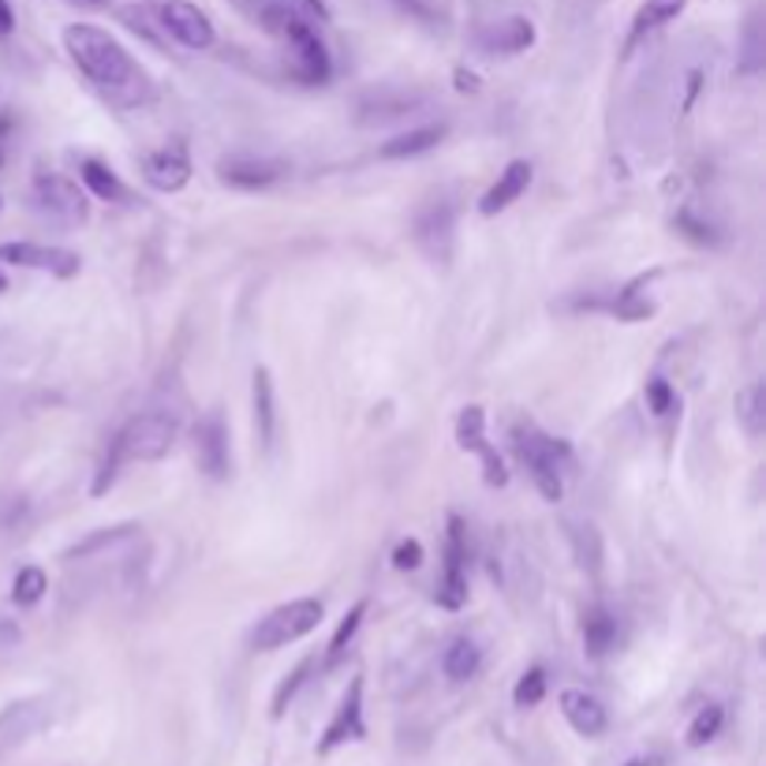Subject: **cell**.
<instances>
[{"label": "cell", "mask_w": 766, "mask_h": 766, "mask_svg": "<svg viewBox=\"0 0 766 766\" xmlns=\"http://www.w3.org/2000/svg\"><path fill=\"white\" fill-rule=\"evenodd\" d=\"M64 46H68L71 60H75V68L83 71L98 90H105L109 98L124 101V105L139 101L135 94H142V71L109 30L75 23L64 30Z\"/></svg>", "instance_id": "6da1fadb"}, {"label": "cell", "mask_w": 766, "mask_h": 766, "mask_svg": "<svg viewBox=\"0 0 766 766\" xmlns=\"http://www.w3.org/2000/svg\"><path fill=\"white\" fill-rule=\"evenodd\" d=\"M180 437V419L172 412H139L131 415L124 426H120L117 434H112V442L105 448V456H101V467H98V478L94 486H90V494L101 497L109 494V486L117 483L120 467L124 464H150V460H161L172 453V445H177Z\"/></svg>", "instance_id": "7a4b0ae2"}, {"label": "cell", "mask_w": 766, "mask_h": 766, "mask_svg": "<svg viewBox=\"0 0 766 766\" xmlns=\"http://www.w3.org/2000/svg\"><path fill=\"white\" fill-rule=\"evenodd\" d=\"M259 19L270 34L289 42V49L295 53V75H300L303 83H325V79H330V53H325L319 30L311 23L314 16H306L303 8H295V4H284V0H270V4H262Z\"/></svg>", "instance_id": "3957f363"}, {"label": "cell", "mask_w": 766, "mask_h": 766, "mask_svg": "<svg viewBox=\"0 0 766 766\" xmlns=\"http://www.w3.org/2000/svg\"><path fill=\"white\" fill-rule=\"evenodd\" d=\"M513 448H516L520 464H524L531 478H535L538 494H543L546 502H561V494H565L568 448L554 442V437H546L543 431H535L531 423L513 426Z\"/></svg>", "instance_id": "277c9868"}, {"label": "cell", "mask_w": 766, "mask_h": 766, "mask_svg": "<svg viewBox=\"0 0 766 766\" xmlns=\"http://www.w3.org/2000/svg\"><path fill=\"white\" fill-rule=\"evenodd\" d=\"M322 617H325V606L319 598L284 602V606L270 609L259 625H254L251 647L254 651H281V647H289V643H295V639L311 636V632L322 625Z\"/></svg>", "instance_id": "5b68a950"}, {"label": "cell", "mask_w": 766, "mask_h": 766, "mask_svg": "<svg viewBox=\"0 0 766 766\" xmlns=\"http://www.w3.org/2000/svg\"><path fill=\"white\" fill-rule=\"evenodd\" d=\"M467 527L460 516H448V538H445V576L437 584L434 602L442 609H460L467 602Z\"/></svg>", "instance_id": "8992f818"}, {"label": "cell", "mask_w": 766, "mask_h": 766, "mask_svg": "<svg viewBox=\"0 0 766 766\" xmlns=\"http://www.w3.org/2000/svg\"><path fill=\"white\" fill-rule=\"evenodd\" d=\"M195 460L202 475L213 483H224L232 475V448H229V426L221 412H206L195 426Z\"/></svg>", "instance_id": "52a82bcc"}, {"label": "cell", "mask_w": 766, "mask_h": 766, "mask_svg": "<svg viewBox=\"0 0 766 766\" xmlns=\"http://www.w3.org/2000/svg\"><path fill=\"white\" fill-rule=\"evenodd\" d=\"M49 718H53V707H49V699L42 696L19 699L12 707L0 710V755L23 748L30 737H38V733L46 729Z\"/></svg>", "instance_id": "ba28073f"}, {"label": "cell", "mask_w": 766, "mask_h": 766, "mask_svg": "<svg viewBox=\"0 0 766 766\" xmlns=\"http://www.w3.org/2000/svg\"><path fill=\"white\" fill-rule=\"evenodd\" d=\"M34 202H38V210H42L49 221H60L64 229H75V224H83L87 213H90L83 191H79L75 183L64 180V177H38V183H34Z\"/></svg>", "instance_id": "9c48e42d"}, {"label": "cell", "mask_w": 766, "mask_h": 766, "mask_svg": "<svg viewBox=\"0 0 766 766\" xmlns=\"http://www.w3.org/2000/svg\"><path fill=\"white\" fill-rule=\"evenodd\" d=\"M158 16H161V30L177 38L183 49H210L213 38H218L210 16L199 4H191V0H165Z\"/></svg>", "instance_id": "30bf717a"}, {"label": "cell", "mask_w": 766, "mask_h": 766, "mask_svg": "<svg viewBox=\"0 0 766 766\" xmlns=\"http://www.w3.org/2000/svg\"><path fill=\"white\" fill-rule=\"evenodd\" d=\"M366 737V722H363V677H352L349 692H344L341 707L325 725L322 740H319V755H330L344 744H355Z\"/></svg>", "instance_id": "8fae6325"}, {"label": "cell", "mask_w": 766, "mask_h": 766, "mask_svg": "<svg viewBox=\"0 0 766 766\" xmlns=\"http://www.w3.org/2000/svg\"><path fill=\"white\" fill-rule=\"evenodd\" d=\"M456 442L464 453H478L483 456V472H486V486H505L508 472L502 464V456L494 453V445L486 442V415L478 404H467L456 419Z\"/></svg>", "instance_id": "7c38bea8"}, {"label": "cell", "mask_w": 766, "mask_h": 766, "mask_svg": "<svg viewBox=\"0 0 766 766\" xmlns=\"http://www.w3.org/2000/svg\"><path fill=\"white\" fill-rule=\"evenodd\" d=\"M0 262L27 265V270H46L53 278H75L83 259L60 248H42V243H4L0 248Z\"/></svg>", "instance_id": "4fadbf2b"}, {"label": "cell", "mask_w": 766, "mask_h": 766, "mask_svg": "<svg viewBox=\"0 0 766 766\" xmlns=\"http://www.w3.org/2000/svg\"><path fill=\"white\" fill-rule=\"evenodd\" d=\"M453 232H456V213L448 202H431L415 218V240L434 262H448V254H453Z\"/></svg>", "instance_id": "5bb4252c"}, {"label": "cell", "mask_w": 766, "mask_h": 766, "mask_svg": "<svg viewBox=\"0 0 766 766\" xmlns=\"http://www.w3.org/2000/svg\"><path fill=\"white\" fill-rule=\"evenodd\" d=\"M218 177L229 183V188L262 191V188H273L278 180L289 177V169H284L281 161H270V158H224L218 165Z\"/></svg>", "instance_id": "9a60e30c"}, {"label": "cell", "mask_w": 766, "mask_h": 766, "mask_svg": "<svg viewBox=\"0 0 766 766\" xmlns=\"http://www.w3.org/2000/svg\"><path fill=\"white\" fill-rule=\"evenodd\" d=\"M142 177H147L150 188H158V191L188 188V180H191L188 150H183V147H165L158 153H147V158H142Z\"/></svg>", "instance_id": "2e32d148"}, {"label": "cell", "mask_w": 766, "mask_h": 766, "mask_svg": "<svg viewBox=\"0 0 766 766\" xmlns=\"http://www.w3.org/2000/svg\"><path fill=\"white\" fill-rule=\"evenodd\" d=\"M561 714H565V722L579 733V737H602L606 725H609L606 707H602V703L584 688L561 692Z\"/></svg>", "instance_id": "e0dca14e"}, {"label": "cell", "mask_w": 766, "mask_h": 766, "mask_svg": "<svg viewBox=\"0 0 766 766\" xmlns=\"http://www.w3.org/2000/svg\"><path fill=\"white\" fill-rule=\"evenodd\" d=\"M426 105V98L419 94H396V90H382V94H366L360 101V124L374 128V124H390V120H404Z\"/></svg>", "instance_id": "ac0fdd59"}, {"label": "cell", "mask_w": 766, "mask_h": 766, "mask_svg": "<svg viewBox=\"0 0 766 766\" xmlns=\"http://www.w3.org/2000/svg\"><path fill=\"white\" fill-rule=\"evenodd\" d=\"M527 188H531V165L527 161H513V165L497 177L494 188L483 195V202H478V213H483V218H497V213L513 206Z\"/></svg>", "instance_id": "d6986e66"}, {"label": "cell", "mask_w": 766, "mask_h": 766, "mask_svg": "<svg viewBox=\"0 0 766 766\" xmlns=\"http://www.w3.org/2000/svg\"><path fill=\"white\" fill-rule=\"evenodd\" d=\"M251 404H254V431H259L262 448L270 453L273 437H278V401H273V377L265 366H259L251 377Z\"/></svg>", "instance_id": "ffe728a7"}, {"label": "cell", "mask_w": 766, "mask_h": 766, "mask_svg": "<svg viewBox=\"0 0 766 766\" xmlns=\"http://www.w3.org/2000/svg\"><path fill=\"white\" fill-rule=\"evenodd\" d=\"M531 42H535V27H531V19H524V16L502 19V23L483 30V49H486V53H494V57L524 53Z\"/></svg>", "instance_id": "44dd1931"}, {"label": "cell", "mask_w": 766, "mask_h": 766, "mask_svg": "<svg viewBox=\"0 0 766 766\" xmlns=\"http://www.w3.org/2000/svg\"><path fill=\"white\" fill-rule=\"evenodd\" d=\"M442 139H445V124H426V128L404 131V135H396V139H390V142H382V150H377V158H385V161L419 158V153L434 150Z\"/></svg>", "instance_id": "7402d4cb"}, {"label": "cell", "mask_w": 766, "mask_h": 766, "mask_svg": "<svg viewBox=\"0 0 766 766\" xmlns=\"http://www.w3.org/2000/svg\"><path fill=\"white\" fill-rule=\"evenodd\" d=\"M617 643V621L606 606H591L584 613V651L591 658H606Z\"/></svg>", "instance_id": "603a6c76"}, {"label": "cell", "mask_w": 766, "mask_h": 766, "mask_svg": "<svg viewBox=\"0 0 766 766\" xmlns=\"http://www.w3.org/2000/svg\"><path fill=\"white\" fill-rule=\"evenodd\" d=\"M478 666H483V651L475 647V639H467V636H460L448 643V651H445V662H442V669H445V677L448 681H472Z\"/></svg>", "instance_id": "cb8c5ba5"}, {"label": "cell", "mask_w": 766, "mask_h": 766, "mask_svg": "<svg viewBox=\"0 0 766 766\" xmlns=\"http://www.w3.org/2000/svg\"><path fill=\"white\" fill-rule=\"evenodd\" d=\"M684 8V0H647V4L636 12V23H632V34H628V49L643 42V34H651V30L666 27L669 19H677Z\"/></svg>", "instance_id": "d4e9b609"}, {"label": "cell", "mask_w": 766, "mask_h": 766, "mask_svg": "<svg viewBox=\"0 0 766 766\" xmlns=\"http://www.w3.org/2000/svg\"><path fill=\"white\" fill-rule=\"evenodd\" d=\"M139 531V524H120V527H101L94 531V535H87L83 543H75L64 554V561H87V557H94L101 554V550H112L117 543H124V538H131Z\"/></svg>", "instance_id": "484cf974"}, {"label": "cell", "mask_w": 766, "mask_h": 766, "mask_svg": "<svg viewBox=\"0 0 766 766\" xmlns=\"http://www.w3.org/2000/svg\"><path fill=\"white\" fill-rule=\"evenodd\" d=\"M79 177H83V183L94 191L98 199H105V202H124L128 199V188L117 180V172L105 169L101 161H83V165H79Z\"/></svg>", "instance_id": "4316f807"}, {"label": "cell", "mask_w": 766, "mask_h": 766, "mask_svg": "<svg viewBox=\"0 0 766 766\" xmlns=\"http://www.w3.org/2000/svg\"><path fill=\"white\" fill-rule=\"evenodd\" d=\"M737 415H740L744 431H748L752 437L763 434V426H766V390L763 385H748L744 393H737Z\"/></svg>", "instance_id": "83f0119b"}, {"label": "cell", "mask_w": 766, "mask_h": 766, "mask_svg": "<svg viewBox=\"0 0 766 766\" xmlns=\"http://www.w3.org/2000/svg\"><path fill=\"white\" fill-rule=\"evenodd\" d=\"M49 591V579L46 572L38 565H27L16 572V584H12V602L16 606H34V602H42V595Z\"/></svg>", "instance_id": "f1b7e54d"}, {"label": "cell", "mask_w": 766, "mask_h": 766, "mask_svg": "<svg viewBox=\"0 0 766 766\" xmlns=\"http://www.w3.org/2000/svg\"><path fill=\"white\" fill-rule=\"evenodd\" d=\"M643 284H647V278H639L636 284H628V289L617 295V303H613V314H617L621 322H643L651 311H655V303L643 295Z\"/></svg>", "instance_id": "f546056e"}, {"label": "cell", "mask_w": 766, "mask_h": 766, "mask_svg": "<svg viewBox=\"0 0 766 766\" xmlns=\"http://www.w3.org/2000/svg\"><path fill=\"white\" fill-rule=\"evenodd\" d=\"M722 722H725V710L718 707V703H707V707H703L688 725V748H703V744H710L714 737H718Z\"/></svg>", "instance_id": "4dcf8cb0"}, {"label": "cell", "mask_w": 766, "mask_h": 766, "mask_svg": "<svg viewBox=\"0 0 766 766\" xmlns=\"http://www.w3.org/2000/svg\"><path fill=\"white\" fill-rule=\"evenodd\" d=\"M311 669H314V658H303L300 666H295L289 677L281 681V688H278V696H273V707H270V714L273 718H284V710H289V703L295 699V692L303 688V681L311 677Z\"/></svg>", "instance_id": "1f68e13d"}, {"label": "cell", "mask_w": 766, "mask_h": 766, "mask_svg": "<svg viewBox=\"0 0 766 766\" xmlns=\"http://www.w3.org/2000/svg\"><path fill=\"white\" fill-rule=\"evenodd\" d=\"M363 617H366V602L360 598L355 602V606L344 613L341 617V625H336V632H333V639H330V662H336L344 655V647H349L352 643V636L355 632H360V625H363Z\"/></svg>", "instance_id": "d6a6232c"}, {"label": "cell", "mask_w": 766, "mask_h": 766, "mask_svg": "<svg viewBox=\"0 0 766 766\" xmlns=\"http://www.w3.org/2000/svg\"><path fill=\"white\" fill-rule=\"evenodd\" d=\"M546 696V669L543 666H531L524 677L516 681V692H513V703L516 707H538Z\"/></svg>", "instance_id": "836d02e7"}, {"label": "cell", "mask_w": 766, "mask_h": 766, "mask_svg": "<svg viewBox=\"0 0 766 766\" xmlns=\"http://www.w3.org/2000/svg\"><path fill=\"white\" fill-rule=\"evenodd\" d=\"M647 404L655 415H669L673 404H677V396H673V385L666 382V377H651L647 382Z\"/></svg>", "instance_id": "e575fe53"}, {"label": "cell", "mask_w": 766, "mask_h": 766, "mask_svg": "<svg viewBox=\"0 0 766 766\" xmlns=\"http://www.w3.org/2000/svg\"><path fill=\"white\" fill-rule=\"evenodd\" d=\"M677 229H681L688 240H696V243H718V236H714L710 224H707V221H699L692 210H684V213H681V218H677Z\"/></svg>", "instance_id": "d590c367"}, {"label": "cell", "mask_w": 766, "mask_h": 766, "mask_svg": "<svg viewBox=\"0 0 766 766\" xmlns=\"http://www.w3.org/2000/svg\"><path fill=\"white\" fill-rule=\"evenodd\" d=\"M393 565L401 572L419 568V565H423V543H419V538H404V543L393 550Z\"/></svg>", "instance_id": "8d00e7d4"}, {"label": "cell", "mask_w": 766, "mask_h": 766, "mask_svg": "<svg viewBox=\"0 0 766 766\" xmlns=\"http://www.w3.org/2000/svg\"><path fill=\"white\" fill-rule=\"evenodd\" d=\"M120 19H124V23L135 30V34L147 38V42L161 46V38L153 34V27H150V19H147V12H142V8H124V12H120Z\"/></svg>", "instance_id": "74e56055"}, {"label": "cell", "mask_w": 766, "mask_h": 766, "mask_svg": "<svg viewBox=\"0 0 766 766\" xmlns=\"http://www.w3.org/2000/svg\"><path fill=\"white\" fill-rule=\"evenodd\" d=\"M12 30H16V12L8 0H0V38H8Z\"/></svg>", "instance_id": "f35d334b"}, {"label": "cell", "mask_w": 766, "mask_h": 766, "mask_svg": "<svg viewBox=\"0 0 766 766\" xmlns=\"http://www.w3.org/2000/svg\"><path fill=\"white\" fill-rule=\"evenodd\" d=\"M284 4H295V8H303L306 16H319V19H325L330 12H325V4L322 0H284Z\"/></svg>", "instance_id": "ab89813d"}, {"label": "cell", "mask_w": 766, "mask_h": 766, "mask_svg": "<svg viewBox=\"0 0 766 766\" xmlns=\"http://www.w3.org/2000/svg\"><path fill=\"white\" fill-rule=\"evenodd\" d=\"M12 643H19V628L8 625V621H4V625H0V651L12 647Z\"/></svg>", "instance_id": "60d3db41"}, {"label": "cell", "mask_w": 766, "mask_h": 766, "mask_svg": "<svg viewBox=\"0 0 766 766\" xmlns=\"http://www.w3.org/2000/svg\"><path fill=\"white\" fill-rule=\"evenodd\" d=\"M456 79H460V90H475L478 83H475V75H472V71H456Z\"/></svg>", "instance_id": "b9f144b4"}, {"label": "cell", "mask_w": 766, "mask_h": 766, "mask_svg": "<svg viewBox=\"0 0 766 766\" xmlns=\"http://www.w3.org/2000/svg\"><path fill=\"white\" fill-rule=\"evenodd\" d=\"M68 4H75V8H105L109 0H68Z\"/></svg>", "instance_id": "7bdbcfd3"}, {"label": "cell", "mask_w": 766, "mask_h": 766, "mask_svg": "<svg viewBox=\"0 0 766 766\" xmlns=\"http://www.w3.org/2000/svg\"><path fill=\"white\" fill-rule=\"evenodd\" d=\"M628 766H651V763H647V759H632Z\"/></svg>", "instance_id": "ee69618b"}, {"label": "cell", "mask_w": 766, "mask_h": 766, "mask_svg": "<svg viewBox=\"0 0 766 766\" xmlns=\"http://www.w3.org/2000/svg\"><path fill=\"white\" fill-rule=\"evenodd\" d=\"M8 289V281H4V273H0V292H4Z\"/></svg>", "instance_id": "f6af8a7d"}]
</instances>
